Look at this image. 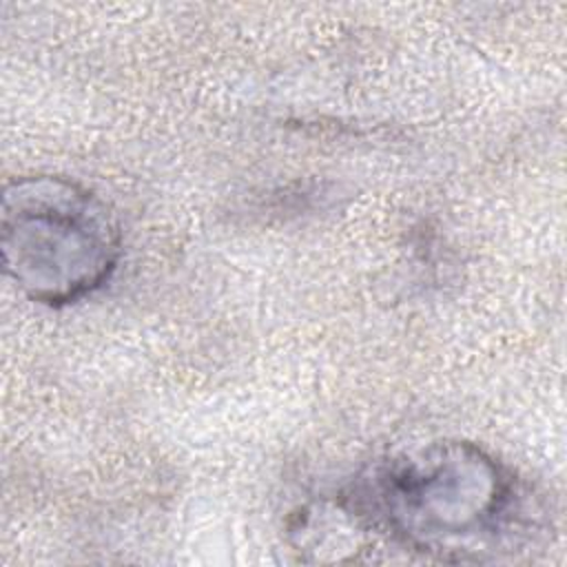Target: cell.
Wrapping results in <instances>:
<instances>
[{"label": "cell", "instance_id": "cell-1", "mask_svg": "<svg viewBox=\"0 0 567 567\" xmlns=\"http://www.w3.org/2000/svg\"><path fill=\"white\" fill-rule=\"evenodd\" d=\"M337 503L368 536L443 563H492L540 540L529 487L494 454L461 439L401 450L365 467Z\"/></svg>", "mask_w": 567, "mask_h": 567}, {"label": "cell", "instance_id": "cell-2", "mask_svg": "<svg viewBox=\"0 0 567 567\" xmlns=\"http://www.w3.org/2000/svg\"><path fill=\"white\" fill-rule=\"evenodd\" d=\"M2 270L33 303L69 306L117 270L122 230L111 206L62 175L7 179L0 204Z\"/></svg>", "mask_w": 567, "mask_h": 567}]
</instances>
